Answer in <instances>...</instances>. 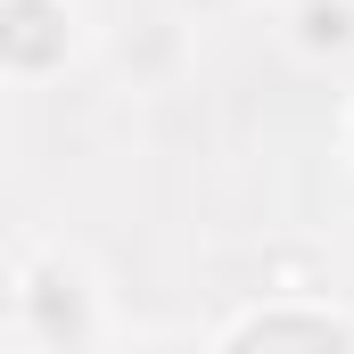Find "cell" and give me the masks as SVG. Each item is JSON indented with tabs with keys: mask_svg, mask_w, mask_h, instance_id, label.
I'll use <instances>...</instances> for the list:
<instances>
[{
	"mask_svg": "<svg viewBox=\"0 0 354 354\" xmlns=\"http://www.w3.org/2000/svg\"><path fill=\"white\" fill-rule=\"evenodd\" d=\"M0 58H17V66L66 58V8L58 0H0Z\"/></svg>",
	"mask_w": 354,
	"mask_h": 354,
	"instance_id": "6da1fadb",
	"label": "cell"
},
{
	"mask_svg": "<svg viewBox=\"0 0 354 354\" xmlns=\"http://www.w3.org/2000/svg\"><path fill=\"white\" fill-rule=\"evenodd\" d=\"M239 346H346L338 322H248Z\"/></svg>",
	"mask_w": 354,
	"mask_h": 354,
	"instance_id": "7a4b0ae2",
	"label": "cell"
},
{
	"mask_svg": "<svg viewBox=\"0 0 354 354\" xmlns=\"http://www.w3.org/2000/svg\"><path fill=\"white\" fill-rule=\"evenodd\" d=\"M346 33H354V17L338 0H313V8H305V41H313V50H338Z\"/></svg>",
	"mask_w": 354,
	"mask_h": 354,
	"instance_id": "3957f363",
	"label": "cell"
},
{
	"mask_svg": "<svg viewBox=\"0 0 354 354\" xmlns=\"http://www.w3.org/2000/svg\"><path fill=\"white\" fill-rule=\"evenodd\" d=\"M41 322L50 330H75V280L66 272H41Z\"/></svg>",
	"mask_w": 354,
	"mask_h": 354,
	"instance_id": "277c9868",
	"label": "cell"
}]
</instances>
